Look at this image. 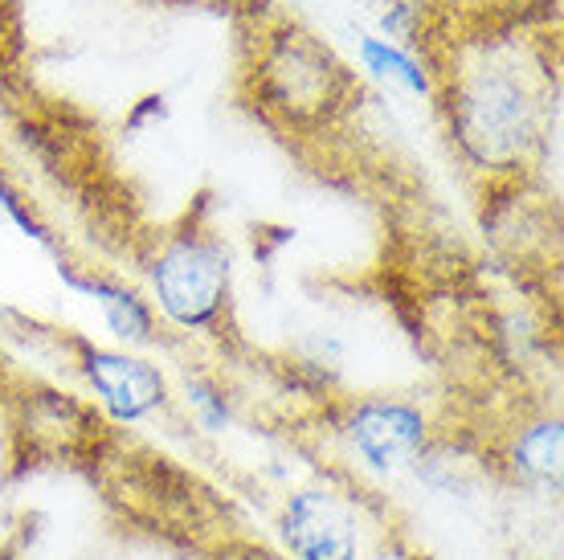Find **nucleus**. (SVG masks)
Instances as JSON below:
<instances>
[{
  "label": "nucleus",
  "mask_w": 564,
  "mask_h": 560,
  "mask_svg": "<svg viewBox=\"0 0 564 560\" xmlns=\"http://www.w3.org/2000/svg\"><path fill=\"white\" fill-rule=\"evenodd\" d=\"M434 103L454 155L482 184L528 181L552 131V74L508 37L454 45L434 66Z\"/></svg>",
  "instance_id": "1"
},
{
  "label": "nucleus",
  "mask_w": 564,
  "mask_h": 560,
  "mask_svg": "<svg viewBox=\"0 0 564 560\" xmlns=\"http://www.w3.org/2000/svg\"><path fill=\"white\" fill-rule=\"evenodd\" d=\"M241 90L270 127L315 140L348 119L360 98V78L319 33L299 21H274L258 29Z\"/></svg>",
  "instance_id": "2"
},
{
  "label": "nucleus",
  "mask_w": 564,
  "mask_h": 560,
  "mask_svg": "<svg viewBox=\"0 0 564 560\" xmlns=\"http://www.w3.org/2000/svg\"><path fill=\"white\" fill-rule=\"evenodd\" d=\"M143 294L181 336L221 340L234 315V254L200 217H184L143 258Z\"/></svg>",
  "instance_id": "3"
},
{
  "label": "nucleus",
  "mask_w": 564,
  "mask_h": 560,
  "mask_svg": "<svg viewBox=\"0 0 564 560\" xmlns=\"http://www.w3.org/2000/svg\"><path fill=\"white\" fill-rule=\"evenodd\" d=\"M319 434L332 442L339 466L336 475L356 483H393L405 478L422 454L442 434L434 409L405 392H365L332 397L319 409Z\"/></svg>",
  "instance_id": "4"
},
{
  "label": "nucleus",
  "mask_w": 564,
  "mask_h": 560,
  "mask_svg": "<svg viewBox=\"0 0 564 560\" xmlns=\"http://www.w3.org/2000/svg\"><path fill=\"white\" fill-rule=\"evenodd\" d=\"M115 430L83 392L25 380L4 392V450L13 475L29 471H99Z\"/></svg>",
  "instance_id": "5"
},
{
  "label": "nucleus",
  "mask_w": 564,
  "mask_h": 560,
  "mask_svg": "<svg viewBox=\"0 0 564 560\" xmlns=\"http://www.w3.org/2000/svg\"><path fill=\"white\" fill-rule=\"evenodd\" d=\"M384 524L377 495L336 471L286 487L274 507L279 548L291 560H365Z\"/></svg>",
  "instance_id": "6"
},
{
  "label": "nucleus",
  "mask_w": 564,
  "mask_h": 560,
  "mask_svg": "<svg viewBox=\"0 0 564 560\" xmlns=\"http://www.w3.org/2000/svg\"><path fill=\"white\" fill-rule=\"evenodd\" d=\"M74 377L83 380L86 401L99 409L111 430H128L160 418L176 406L172 377L152 356L119 344H95L86 336L66 340Z\"/></svg>",
  "instance_id": "7"
},
{
  "label": "nucleus",
  "mask_w": 564,
  "mask_h": 560,
  "mask_svg": "<svg viewBox=\"0 0 564 560\" xmlns=\"http://www.w3.org/2000/svg\"><path fill=\"white\" fill-rule=\"evenodd\" d=\"M491 475L523 491L561 495L564 478V421L556 409H532L511 421V430L487 446Z\"/></svg>",
  "instance_id": "8"
},
{
  "label": "nucleus",
  "mask_w": 564,
  "mask_h": 560,
  "mask_svg": "<svg viewBox=\"0 0 564 560\" xmlns=\"http://www.w3.org/2000/svg\"><path fill=\"white\" fill-rule=\"evenodd\" d=\"M57 279L66 282L70 291L86 294L95 308L102 311L107 332L119 340V348H155L164 344V323L155 315V308L148 303V294L140 287H131L128 279H119L111 270L99 267H78L66 254L57 258Z\"/></svg>",
  "instance_id": "9"
},
{
  "label": "nucleus",
  "mask_w": 564,
  "mask_h": 560,
  "mask_svg": "<svg viewBox=\"0 0 564 560\" xmlns=\"http://www.w3.org/2000/svg\"><path fill=\"white\" fill-rule=\"evenodd\" d=\"M356 62L377 83L397 86L413 98H434V62L417 57V50L381 37V33H356Z\"/></svg>",
  "instance_id": "10"
},
{
  "label": "nucleus",
  "mask_w": 564,
  "mask_h": 560,
  "mask_svg": "<svg viewBox=\"0 0 564 560\" xmlns=\"http://www.w3.org/2000/svg\"><path fill=\"white\" fill-rule=\"evenodd\" d=\"M176 401L184 406L188 421L197 426L200 434H229L234 426H238V397L229 389L226 380L209 373V368H197V373H188L184 377V389L176 392Z\"/></svg>",
  "instance_id": "11"
},
{
  "label": "nucleus",
  "mask_w": 564,
  "mask_h": 560,
  "mask_svg": "<svg viewBox=\"0 0 564 560\" xmlns=\"http://www.w3.org/2000/svg\"><path fill=\"white\" fill-rule=\"evenodd\" d=\"M0 213H4V217H9V222L17 225V229H21L25 238L37 241L42 250H54L57 258H62V250H57V238H54V229H50V225L42 222V213H37L33 205H29L25 193H21V189H17V184L9 181V176H4V169H0Z\"/></svg>",
  "instance_id": "12"
},
{
  "label": "nucleus",
  "mask_w": 564,
  "mask_h": 560,
  "mask_svg": "<svg viewBox=\"0 0 564 560\" xmlns=\"http://www.w3.org/2000/svg\"><path fill=\"white\" fill-rule=\"evenodd\" d=\"M365 560H434L425 552L417 540H413L405 528H397V524H384L381 532L372 536V545H368Z\"/></svg>",
  "instance_id": "13"
},
{
  "label": "nucleus",
  "mask_w": 564,
  "mask_h": 560,
  "mask_svg": "<svg viewBox=\"0 0 564 560\" xmlns=\"http://www.w3.org/2000/svg\"><path fill=\"white\" fill-rule=\"evenodd\" d=\"M205 560H291L282 548L267 545V540H254V536H226L221 545H213L209 552H205Z\"/></svg>",
  "instance_id": "14"
},
{
  "label": "nucleus",
  "mask_w": 564,
  "mask_h": 560,
  "mask_svg": "<svg viewBox=\"0 0 564 560\" xmlns=\"http://www.w3.org/2000/svg\"><path fill=\"white\" fill-rule=\"evenodd\" d=\"M0 560H17V548L9 545V548H4V552H0Z\"/></svg>",
  "instance_id": "15"
}]
</instances>
